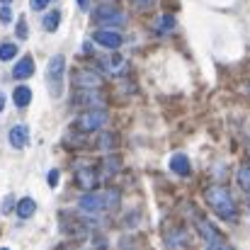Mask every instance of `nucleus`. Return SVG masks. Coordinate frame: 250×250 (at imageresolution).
Returning a JSON list of instances; mask_svg holds the SVG:
<instances>
[{
    "mask_svg": "<svg viewBox=\"0 0 250 250\" xmlns=\"http://www.w3.org/2000/svg\"><path fill=\"white\" fill-rule=\"evenodd\" d=\"M76 180H78V185L85 187V189H92V187L97 185V175H95L92 170H78V172H76Z\"/></svg>",
    "mask_w": 250,
    "mask_h": 250,
    "instance_id": "dca6fc26",
    "label": "nucleus"
},
{
    "mask_svg": "<svg viewBox=\"0 0 250 250\" xmlns=\"http://www.w3.org/2000/svg\"><path fill=\"white\" fill-rule=\"evenodd\" d=\"M34 211H37V204H34V199L24 197V199H20V202H17V216H20V219H29Z\"/></svg>",
    "mask_w": 250,
    "mask_h": 250,
    "instance_id": "2eb2a0df",
    "label": "nucleus"
},
{
    "mask_svg": "<svg viewBox=\"0 0 250 250\" xmlns=\"http://www.w3.org/2000/svg\"><path fill=\"white\" fill-rule=\"evenodd\" d=\"M10 20H12V12H10V7L5 5V7L0 10V22H2V24H7Z\"/></svg>",
    "mask_w": 250,
    "mask_h": 250,
    "instance_id": "5701e85b",
    "label": "nucleus"
},
{
    "mask_svg": "<svg viewBox=\"0 0 250 250\" xmlns=\"http://www.w3.org/2000/svg\"><path fill=\"white\" fill-rule=\"evenodd\" d=\"M92 17H95L97 24H102V27H107V29H112V27H124V24H126L124 12H119L117 7H109V5L97 7V10L92 12Z\"/></svg>",
    "mask_w": 250,
    "mask_h": 250,
    "instance_id": "20e7f679",
    "label": "nucleus"
},
{
    "mask_svg": "<svg viewBox=\"0 0 250 250\" xmlns=\"http://www.w3.org/2000/svg\"><path fill=\"white\" fill-rule=\"evenodd\" d=\"M63 68H66V59L61 54H56L46 66V83H49V90L54 97H59L63 92Z\"/></svg>",
    "mask_w": 250,
    "mask_h": 250,
    "instance_id": "7ed1b4c3",
    "label": "nucleus"
},
{
    "mask_svg": "<svg viewBox=\"0 0 250 250\" xmlns=\"http://www.w3.org/2000/svg\"><path fill=\"white\" fill-rule=\"evenodd\" d=\"M131 5H134L136 10H151V7L156 5V0H131Z\"/></svg>",
    "mask_w": 250,
    "mask_h": 250,
    "instance_id": "412c9836",
    "label": "nucleus"
},
{
    "mask_svg": "<svg viewBox=\"0 0 250 250\" xmlns=\"http://www.w3.org/2000/svg\"><path fill=\"white\" fill-rule=\"evenodd\" d=\"M59 24H61V12H59V10H54V12H49V15L44 17V29H46V32H56Z\"/></svg>",
    "mask_w": 250,
    "mask_h": 250,
    "instance_id": "a211bd4d",
    "label": "nucleus"
},
{
    "mask_svg": "<svg viewBox=\"0 0 250 250\" xmlns=\"http://www.w3.org/2000/svg\"><path fill=\"white\" fill-rule=\"evenodd\" d=\"M29 5H32V10H44L49 5V0H29Z\"/></svg>",
    "mask_w": 250,
    "mask_h": 250,
    "instance_id": "393cba45",
    "label": "nucleus"
},
{
    "mask_svg": "<svg viewBox=\"0 0 250 250\" xmlns=\"http://www.w3.org/2000/svg\"><path fill=\"white\" fill-rule=\"evenodd\" d=\"M92 42H97L104 49H119L124 44V37L114 29H97V32H92Z\"/></svg>",
    "mask_w": 250,
    "mask_h": 250,
    "instance_id": "0eeeda50",
    "label": "nucleus"
},
{
    "mask_svg": "<svg viewBox=\"0 0 250 250\" xmlns=\"http://www.w3.org/2000/svg\"><path fill=\"white\" fill-rule=\"evenodd\" d=\"M194 226H197L199 236L204 238V243H207L209 248H224V246H226V241L219 236V231H216L207 219H197V221H194Z\"/></svg>",
    "mask_w": 250,
    "mask_h": 250,
    "instance_id": "423d86ee",
    "label": "nucleus"
},
{
    "mask_svg": "<svg viewBox=\"0 0 250 250\" xmlns=\"http://www.w3.org/2000/svg\"><path fill=\"white\" fill-rule=\"evenodd\" d=\"M78 5H81V10H87L90 7V0H78Z\"/></svg>",
    "mask_w": 250,
    "mask_h": 250,
    "instance_id": "a878e982",
    "label": "nucleus"
},
{
    "mask_svg": "<svg viewBox=\"0 0 250 250\" xmlns=\"http://www.w3.org/2000/svg\"><path fill=\"white\" fill-rule=\"evenodd\" d=\"M59 180H61L59 170H51V172H49V187H56V185H59Z\"/></svg>",
    "mask_w": 250,
    "mask_h": 250,
    "instance_id": "b1692460",
    "label": "nucleus"
},
{
    "mask_svg": "<svg viewBox=\"0 0 250 250\" xmlns=\"http://www.w3.org/2000/svg\"><path fill=\"white\" fill-rule=\"evenodd\" d=\"M238 185L243 187L246 194H250V167L248 166H243L238 170Z\"/></svg>",
    "mask_w": 250,
    "mask_h": 250,
    "instance_id": "6ab92c4d",
    "label": "nucleus"
},
{
    "mask_svg": "<svg viewBox=\"0 0 250 250\" xmlns=\"http://www.w3.org/2000/svg\"><path fill=\"white\" fill-rule=\"evenodd\" d=\"M207 202H209V207L221 216V219H236V204H233V197H231V192L229 189H224V187H209L207 189Z\"/></svg>",
    "mask_w": 250,
    "mask_h": 250,
    "instance_id": "f257e3e1",
    "label": "nucleus"
},
{
    "mask_svg": "<svg viewBox=\"0 0 250 250\" xmlns=\"http://www.w3.org/2000/svg\"><path fill=\"white\" fill-rule=\"evenodd\" d=\"M172 27H175V20H172L170 15H161V17L153 22V32H156V34H161V37H163V34H167Z\"/></svg>",
    "mask_w": 250,
    "mask_h": 250,
    "instance_id": "f3484780",
    "label": "nucleus"
},
{
    "mask_svg": "<svg viewBox=\"0 0 250 250\" xmlns=\"http://www.w3.org/2000/svg\"><path fill=\"white\" fill-rule=\"evenodd\" d=\"M12 76H15L17 81H24V78L34 76V61H32L29 56H22V59L15 63V71H12Z\"/></svg>",
    "mask_w": 250,
    "mask_h": 250,
    "instance_id": "9b49d317",
    "label": "nucleus"
},
{
    "mask_svg": "<svg viewBox=\"0 0 250 250\" xmlns=\"http://www.w3.org/2000/svg\"><path fill=\"white\" fill-rule=\"evenodd\" d=\"M81 92H78V97H76V104H83V107H102L104 102H102V97L95 92V87H78Z\"/></svg>",
    "mask_w": 250,
    "mask_h": 250,
    "instance_id": "6e6552de",
    "label": "nucleus"
},
{
    "mask_svg": "<svg viewBox=\"0 0 250 250\" xmlns=\"http://www.w3.org/2000/svg\"><path fill=\"white\" fill-rule=\"evenodd\" d=\"M248 90H250V85H248Z\"/></svg>",
    "mask_w": 250,
    "mask_h": 250,
    "instance_id": "c756f323",
    "label": "nucleus"
},
{
    "mask_svg": "<svg viewBox=\"0 0 250 250\" xmlns=\"http://www.w3.org/2000/svg\"><path fill=\"white\" fill-rule=\"evenodd\" d=\"M10 2H12V0H2V5H10Z\"/></svg>",
    "mask_w": 250,
    "mask_h": 250,
    "instance_id": "c85d7f7f",
    "label": "nucleus"
},
{
    "mask_svg": "<svg viewBox=\"0 0 250 250\" xmlns=\"http://www.w3.org/2000/svg\"><path fill=\"white\" fill-rule=\"evenodd\" d=\"M12 102H15L17 107H27V104L32 102V90L24 87V85L15 87V92H12Z\"/></svg>",
    "mask_w": 250,
    "mask_h": 250,
    "instance_id": "4468645a",
    "label": "nucleus"
},
{
    "mask_svg": "<svg viewBox=\"0 0 250 250\" xmlns=\"http://www.w3.org/2000/svg\"><path fill=\"white\" fill-rule=\"evenodd\" d=\"M17 56V46L15 44H0V61H10Z\"/></svg>",
    "mask_w": 250,
    "mask_h": 250,
    "instance_id": "aec40b11",
    "label": "nucleus"
},
{
    "mask_svg": "<svg viewBox=\"0 0 250 250\" xmlns=\"http://www.w3.org/2000/svg\"><path fill=\"white\" fill-rule=\"evenodd\" d=\"M100 63H102V68H104V71L117 73V71H122V68H124V56H122V54H112V56L100 59Z\"/></svg>",
    "mask_w": 250,
    "mask_h": 250,
    "instance_id": "ddd939ff",
    "label": "nucleus"
},
{
    "mask_svg": "<svg viewBox=\"0 0 250 250\" xmlns=\"http://www.w3.org/2000/svg\"><path fill=\"white\" fill-rule=\"evenodd\" d=\"M2 107H5V95L0 92V112H2Z\"/></svg>",
    "mask_w": 250,
    "mask_h": 250,
    "instance_id": "bb28decb",
    "label": "nucleus"
},
{
    "mask_svg": "<svg viewBox=\"0 0 250 250\" xmlns=\"http://www.w3.org/2000/svg\"><path fill=\"white\" fill-rule=\"evenodd\" d=\"M107 119H109V117H107V112H104L102 107H92V109H87L83 117L78 119V129L92 134V131L102 129V126L107 124Z\"/></svg>",
    "mask_w": 250,
    "mask_h": 250,
    "instance_id": "39448f33",
    "label": "nucleus"
},
{
    "mask_svg": "<svg viewBox=\"0 0 250 250\" xmlns=\"http://www.w3.org/2000/svg\"><path fill=\"white\" fill-rule=\"evenodd\" d=\"M246 148H248V153H250V139H248V141H246Z\"/></svg>",
    "mask_w": 250,
    "mask_h": 250,
    "instance_id": "cd10ccee",
    "label": "nucleus"
},
{
    "mask_svg": "<svg viewBox=\"0 0 250 250\" xmlns=\"http://www.w3.org/2000/svg\"><path fill=\"white\" fill-rule=\"evenodd\" d=\"M170 170H172V172H177V175H182V177L192 175V166H189V158H187L185 153H175V156L170 158Z\"/></svg>",
    "mask_w": 250,
    "mask_h": 250,
    "instance_id": "9d476101",
    "label": "nucleus"
},
{
    "mask_svg": "<svg viewBox=\"0 0 250 250\" xmlns=\"http://www.w3.org/2000/svg\"><path fill=\"white\" fill-rule=\"evenodd\" d=\"M73 85L76 87H100L102 85V78L92 71H76L73 76Z\"/></svg>",
    "mask_w": 250,
    "mask_h": 250,
    "instance_id": "1a4fd4ad",
    "label": "nucleus"
},
{
    "mask_svg": "<svg viewBox=\"0 0 250 250\" xmlns=\"http://www.w3.org/2000/svg\"><path fill=\"white\" fill-rule=\"evenodd\" d=\"M17 37L20 39H27V20L24 17H20V22H17Z\"/></svg>",
    "mask_w": 250,
    "mask_h": 250,
    "instance_id": "4be33fe9",
    "label": "nucleus"
},
{
    "mask_svg": "<svg viewBox=\"0 0 250 250\" xmlns=\"http://www.w3.org/2000/svg\"><path fill=\"white\" fill-rule=\"evenodd\" d=\"M117 204H119V192H117V189H109V192H104V194L90 192V194L81 197V202H78V207L83 209L85 214H102V211H107V209H114Z\"/></svg>",
    "mask_w": 250,
    "mask_h": 250,
    "instance_id": "f03ea898",
    "label": "nucleus"
},
{
    "mask_svg": "<svg viewBox=\"0 0 250 250\" xmlns=\"http://www.w3.org/2000/svg\"><path fill=\"white\" fill-rule=\"evenodd\" d=\"M27 141H29V131H27L24 124H17V126L10 129V144H12L15 148H24Z\"/></svg>",
    "mask_w": 250,
    "mask_h": 250,
    "instance_id": "f8f14e48",
    "label": "nucleus"
}]
</instances>
